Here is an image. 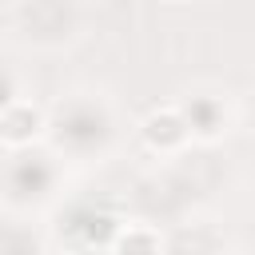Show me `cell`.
Segmentation results:
<instances>
[{
    "label": "cell",
    "instance_id": "cell-6",
    "mask_svg": "<svg viewBox=\"0 0 255 255\" xmlns=\"http://www.w3.org/2000/svg\"><path fill=\"white\" fill-rule=\"evenodd\" d=\"M40 135H44V112L32 100L16 96L0 108V147H8V151L32 147Z\"/></svg>",
    "mask_w": 255,
    "mask_h": 255
},
{
    "label": "cell",
    "instance_id": "cell-9",
    "mask_svg": "<svg viewBox=\"0 0 255 255\" xmlns=\"http://www.w3.org/2000/svg\"><path fill=\"white\" fill-rule=\"evenodd\" d=\"M40 247H48V239H40L32 227H24V223H8V227H0V255H20V251H40Z\"/></svg>",
    "mask_w": 255,
    "mask_h": 255
},
{
    "label": "cell",
    "instance_id": "cell-7",
    "mask_svg": "<svg viewBox=\"0 0 255 255\" xmlns=\"http://www.w3.org/2000/svg\"><path fill=\"white\" fill-rule=\"evenodd\" d=\"M60 227L80 231V235H72L68 247H112V235H116L120 219L100 211V207H72L68 215H60Z\"/></svg>",
    "mask_w": 255,
    "mask_h": 255
},
{
    "label": "cell",
    "instance_id": "cell-4",
    "mask_svg": "<svg viewBox=\"0 0 255 255\" xmlns=\"http://www.w3.org/2000/svg\"><path fill=\"white\" fill-rule=\"evenodd\" d=\"M175 108L187 124V135L199 139V143H215L231 131V108H227L223 96H203L199 92V96H183Z\"/></svg>",
    "mask_w": 255,
    "mask_h": 255
},
{
    "label": "cell",
    "instance_id": "cell-11",
    "mask_svg": "<svg viewBox=\"0 0 255 255\" xmlns=\"http://www.w3.org/2000/svg\"><path fill=\"white\" fill-rule=\"evenodd\" d=\"M167 4H187V0H167Z\"/></svg>",
    "mask_w": 255,
    "mask_h": 255
},
{
    "label": "cell",
    "instance_id": "cell-10",
    "mask_svg": "<svg viewBox=\"0 0 255 255\" xmlns=\"http://www.w3.org/2000/svg\"><path fill=\"white\" fill-rule=\"evenodd\" d=\"M20 96V84H16V76L8 72V68H0V108L8 104V100H16Z\"/></svg>",
    "mask_w": 255,
    "mask_h": 255
},
{
    "label": "cell",
    "instance_id": "cell-1",
    "mask_svg": "<svg viewBox=\"0 0 255 255\" xmlns=\"http://www.w3.org/2000/svg\"><path fill=\"white\" fill-rule=\"evenodd\" d=\"M44 135L56 155L68 159H100L112 151L120 135V120L108 96L100 92H68L44 112Z\"/></svg>",
    "mask_w": 255,
    "mask_h": 255
},
{
    "label": "cell",
    "instance_id": "cell-8",
    "mask_svg": "<svg viewBox=\"0 0 255 255\" xmlns=\"http://www.w3.org/2000/svg\"><path fill=\"white\" fill-rule=\"evenodd\" d=\"M112 247L116 251H159L163 235L151 223H120L116 235H112Z\"/></svg>",
    "mask_w": 255,
    "mask_h": 255
},
{
    "label": "cell",
    "instance_id": "cell-5",
    "mask_svg": "<svg viewBox=\"0 0 255 255\" xmlns=\"http://www.w3.org/2000/svg\"><path fill=\"white\" fill-rule=\"evenodd\" d=\"M139 139H143V147H147V151H155V155H179V151L191 143L187 124H183V116H179V108H175V104L147 112V116H143V124H139Z\"/></svg>",
    "mask_w": 255,
    "mask_h": 255
},
{
    "label": "cell",
    "instance_id": "cell-3",
    "mask_svg": "<svg viewBox=\"0 0 255 255\" xmlns=\"http://www.w3.org/2000/svg\"><path fill=\"white\" fill-rule=\"evenodd\" d=\"M56 155L48 151H32V147H16L4 163H0V191L12 207H36L56 191Z\"/></svg>",
    "mask_w": 255,
    "mask_h": 255
},
{
    "label": "cell",
    "instance_id": "cell-2",
    "mask_svg": "<svg viewBox=\"0 0 255 255\" xmlns=\"http://www.w3.org/2000/svg\"><path fill=\"white\" fill-rule=\"evenodd\" d=\"M12 32L28 48L60 52L84 36V8H80V0H16Z\"/></svg>",
    "mask_w": 255,
    "mask_h": 255
}]
</instances>
